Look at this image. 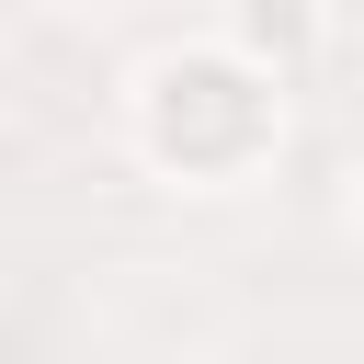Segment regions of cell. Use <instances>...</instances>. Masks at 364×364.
<instances>
[{"instance_id": "1", "label": "cell", "mask_w": 364, "mask_h": 364, "mask_svg": "<svg viewBox=\"0 0 364 364\" xmlns=\"http://www.w3.org/2000/svg\"><path fill=\"white\" fill-rule=\"evenodd\" d=\"M250 46H262V57H273V46L307 57V0H250Z\"/></svg>"}]
</instances>
